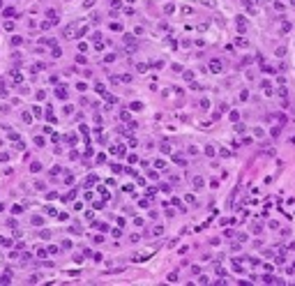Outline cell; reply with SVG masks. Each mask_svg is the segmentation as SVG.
<instances>
[{"label": "cell", "instance_id": "2", "mask_svg": "<svg viewBox=\"0 0 295 286\" xmlns=\"http://www.w3.org/2000/svg\"><path fill=\"white\" fill-rule=\"evenodd\" d=\"M14 14H16V9H12V7L5 9V16H14Z\"/></svg>", "mask_w": 295, "mask_h": 286}, {"label": "cell", "instance_id": "1", "mask_svg": "<svg viewBox=\"0 0 295 286\" xmlns=\"http://www.w3.org/2000/svg\"><path fill=\"white\" fill-rule=\"evenodd\" d=\"M212 72H221V65H219V62H217V60L212 62Z\"/></svg>", "mask_w": 295, "mask_h": 286}]
</instances>
